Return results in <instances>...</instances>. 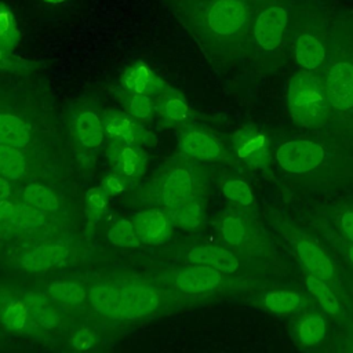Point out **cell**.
<instances>
[{"mask_svg": "<svg viewBox=\"0 0 353 353\" xmlns=\"http://www.w3.org/2000/svg\"><path fill=\"white\" fill-rule=\"evenodd\" d=\"M88 298L98 313L114 320H137L160 303L156 288L138 280L98 283L91 287Z\"/></svg>", "mask_w": 353, "mask_h": 353, "instance_id": "obj_1", "label": "cell"}, {"mask_svg": "<svg viewBox=\"0 0 353 353\" xmlns=\"http://www.w3.org/2000/svg\"><path fill=\"white\" fill-rule=\"evenodd\" d=\"M287 102L291 116L306 127H319L330 117L331 105L324 85L305 72L290 79Z\"/></svg>", "mask_w": 353, "mask_h": 353, "instance_id": "obj_2", "label": "cell"}, {"mask_svg": "<svg viewBox=\"0 0 353 353\" xmlns=\"http://www.w3.org/2000/svg\"><path fill=\"white\" fill-rule=\"evenodd\" d=\"M248 21V8L241 0H215L204 14L210 32L221 37H230L243 30Z\"/></svg>", "mask_w": 353, "mask_h": 353, "instance_id": "obj_3", "label": "cell"}, {"mask_svg": "<svg viewBox=\"0 0 353 353\" xmlns=\"http://www.w3.org/2000/svg\"><path fill=\"white\" fill-rule=\"evenodd\" d=\"M324 156L323 146L307 139L284 142L276 150L279 165L292 174H303L317 168L323 163Z\"/></svg>", "mask_w": 353, "mask_h": 353, "instance_id": "obj_4", "label": "cell"}, {"mask_svg": "<svg viewBox=\"0 0 353 353\" xmlns=\"http://www.w3.org/2000/svg\"><path fill=\"white\" fill-rule=\"evenodd\" d=\"M324 90L330 105L338 110L353 108V65L349 62H334L328 66Z\"/></svg>", "mask_w": 353, "mask_h": 353, "instance_id": "obj_5", "label": "cell"}, {"mask_svg": "<svg viewBox=\"0 0 353 353\" xmlns=\"http://www.w3.org/2000/svg\"><path fill=\"white\" fill-rule=\"evenodd\" d=\"M233 145L237 156L248 167L255 170H266L270 163L268 141L265 135L252 127L239 130L233 135Z\"/></svg>", "mask_w": 353, "mask_h": 353, "instance_id": "obj_6", "label": "cell"}, {"mask_svg": "<svg viewBox=\"0 0 353 353\" xmlns=\"http://www.w3.org/2000/svg\"><path fill=\"white\" fill-rule=\"evenodd\" d=\"M288 22L287 11L280 6H273L263 10L254 25V39L256 44L266 50H276L283 40V32Z\"/></svg>", "mask_w": 353, "mask_h": 353, "instance_id": "obj_7", "label": "cell"}, {"mask_svg": "<svg viewBox=\"0 0 353 353\" xmlns=\"http://www.w3.org/2000/svg\"><path fill=\"white\" fill-rule=\"evenodd\" d=\"M222 281V272L207 265H192L175 274V287L185 294L214 291Z\"/></svg>", "mask_w": 353, "mask_h": 353, "instance_id": "obj_8", "label": "cell"}, {"mask_svg": "<svg viewBox=\"0 0 353 353\" xmlns=\"http://www.w3.org/2000/svg\"><path fill=\"white\" fill-rule=\"evenodd\" d=\"M121 87L143 95H160L165 88L161 77L143 61L132 63L121 76Z\"/></svg>", "mask_w": 353, "mask_h": 353, "instance_id": "obj_9", "label": "cell"}, {"mask_svg": "<svg viewBox=\"0 0 353 353\" xmlns=\"http://www.w3.org/2000/svg\"><path fill=\"white\" fill-rule=\"evenodd\" d=\"M138 239L146 244H161L171 234L172 221L168 212L160 210H149L134 218Z\"/></svg>", "mask_w": 353, "mask_h": 353, "instance_id": "obj_10", "label": "cell"}, {"mask_svg": "<svg viewBox=\"0 0 353 353\" xmlns=\"http://www.w3.org/2000/svg\"><path fill=\"white\" fill-rule=\"evenodd\" d=\"M296 254L305 269L314 277L328 281L334 276V265L324 248L313 239L305 237L295 244Z\"/></svg>", "mask_w": 353, "mask_h": 353, "instance_id": "obj_11", "label": "cell"}, {"mask_svg": "<svg viewBox=\"0 0 353 353\" xmlns=\"http://www.w3.org/2000/svg\"><path fill=\"white\" fill-rule=\"evenodd\" d=\"M188 261L194 265L211 266L222 273H233L239 268V261L232 251L214 244L192 248L188 252Z\"/></svg>", "mask_w": 353, "mask_h": 353, "instance_id": "obj_12", "label": "cell"}, {"mask_svg": "<svg viewBox=\"0 0 353 353\" xmlns=\"http://www.w3.org/2000/svg\"><path fill=\"white\" fill-rule=\"evenodd\" d=\"M179 146L186 154L200 160H218L222 156L221 142L214 135L200 130L183 132L179 138Z\"/></svg>", "mask_w": 353, "mask_h": 353, "instance_id": "obj_13", "label": "cell"}, {"mask_svg": "<svg viewBox=\"0 0 353 353\" xmlns=\"http://www.w3.org/2000/svg\"><path fill=\"white\" fill-rule=\"evenodd\" d=\"M105 132L117 143L135 145L139 138V125L130 114L113 112L105 117Z\"/></svg>", "mask_w": 353, "mask_h": 353, "instance_id": "obj_14", "label": "cell"}, {"mask_svg": "<svg viewBox=\"0 0 353 353\" xmlns=\"http://www.w3.org/2000/svg\"><path fill=\"white\" fill-rule=\"evenodd\" d=\"M103 131L102 121L95 112L84 110L76 117V135L84 148H99L103 142Z\"/></svg>", "mask_w": 353, "mask_h": 353, "instance_id": "obj_15", "label": "cell"}, {"mask_svg": "<svg viewBox=\"0 0 353 353\" xmlns=\"http://www.w3.org/2000/svg\"><path fill=\"white\" fill-rule=\"evenodd\" d=\"M29 127L21 117L10 113H0V145L21 149L29 143Z\"/></svg>", "mask_w": 353, "mask_h": 353, "instance_id": "obj_16", "label": "cell"}, {"mask_svg": "<svg viewBox=\"0 0 353 353\" xmlns=\"http://www.w3.org/2000/svg\"><path fill=\"white\" fill-rule=\"evenodd\" d=\"M325 58V50L319 39L312 34H301L295 43V59L306 70L317 69Z\"/></svg>", "mask_w": 353, "mask_h": 353, "instance_id": "obj_17", "label": "cell"}, {"mask_svg": "<svg viewBox=\"0 0 353 353\" xmlns=\"http://www.w3.org/2000/svg\"><path fill=\"white\" fill-rule=\"evenodd\" d=\"M193 188V178L190 175V172H188L183 168H175L172 170L164 185H163V201L165 203V205H172L176 201L190 196Z\"/></svg>", "mask_w": 353, "mask_h": 353, "instance_id": "obj_18", "label": "cell"}, {"mask_svg": "<svg viewBox=\"0 0 353 353\" xmlns=\"http://www.w3.org/2000/svg\"><path fill=\"white\" fill-rule=\"evenodd\" d=\"M167 212L172 223L182 228H196L201 221V207L190 196L168 205Z\"/></svg>", "mask_w": 353, "mask_h": 353, "instance_id": "obj_19", "label": "cell"}, {"mask_svg": "<svg viewBox=\"0 0 353 353\" xmlns=\"http://www.w3.org/2000/svg\"><path fill=\"white\" fill-rule=\"evenodd\" d=\"M265 307L279 316L294 313L301 306V295L291 290H272L268 291L263 298Z\"/></svg>", "mask_w": 353, "mask_h": 353, "instance_id": "obj_20", "label": "cell"}, {"mask_svg": "<svg viewBox=\"0 0 353 353\" xmlns=\"http://www.w3.org/2000/svg\"><path fill=\"white\" fill-rule=\"evenodd\" d=\"M161 112L164 120L170 125L183 123L189 116V106L186 99L175 90L165 88L161 92Z\"/></svg>", "mask_w": 353, "mask_h": 353, "instance_id": "obj_21", "label": "cell"}, {"mask_svg": "<svg viewBox=\"0 0 353 353\" xmlns=\"http://www.w3.org/2000/svg\"><path fill=\"white\" fill-rule=\"evenodd\" d=\"M121 145L123 146L120 148L116 157V163L121 174L128 178L138 176L139 174H142L146 165L145 154L139 149L134 148V145H125V143H121Z\"/></svg>", "mask_w": 353, "mask_h": 353, "instance_id": "obj_22", "label": "cell"}, {"mask_svg": "<svg viewBox=\"0 0 353 353\" xmlns=\"http://www.w3.org/2000/svg\"><path fill=\"white\" fill-rule=\"evenodd\" d=\"M325 334V320L321 316L310 314L301 320L296 335H298V343L305 347L316 346L321 342Z\"/></svg>", "mask_w": 353, "mask_h": 353, "instance_id": "obj_23", "label": "cell"}, {"mask_svg": "<svg viewBox=\"0 0 353 353\" xmlns=\"http://www.w3.org/2000/svg\"><path fill=\"white\" fill-rule=\"evenodd\" d=\"M21 40L19 28L11 8L0 1V47L12 51L18 47Z\"/></svg>", "mask_w": 353, "mask_h": 353, "instance_id": "obj_24", "label": "cell"}, {"mask_svg": "<svg viewBox=\"0 0 353 353\" xmlns=\"http://www.w3.org/2000/svg\"><path fill=\"white\" fill-rule=\"evenodd\" d=\"M25 203L36 211H57L58 199L57 196L46 186L41 185H29L23 190Z\"/></svg>", "mask_w": 353, "mask_h": 353, "instance_id": "obj_25", "label": "cell"}, {"mask_svg": "<svg viewBox=\"0 0 353 353\" xmlns=\"http://www.w3.org/2000/svg\"><path fill=\"white\" fill-rule=\"evenodd\" d=\"M26 170L25 157L17 148L0 145V174L11 179H19Z\"/></svg>", "mask_w": 353, "mask_h": 353, "instance_id": "obj_26", "label": "cell"}, {"mask_svg": "<svg viewBox=\"0 0 353 353\" xmlns=\"http://www.w3.org/2000/svg\"><path fill=\"white\" fill-rule=\"evenodd\" d=\"M306 287L316 298L319 305L323 307L324 312L330 314H336L339 312V302L332 290L327 285V283L319 277L309 276L306 279Z\"/></svg>", "mask_w": 353, "mask_h": 353, "instance_id": "obj_27", "label": "cell"}, {"mask_svg": "<svg viewBox=\"0 0 353 353\" xmlns=\"http://www.w3.org/2000/svg\"><path fill=\"white\" fill-rule=\"evenodd\" d=\"M48 294L55 301H59L68 305H77L85 299L84 288L80 284L70 283V281L54 283L48 285Z\"/></svg>", "mask_w": 353, "mask_h": 353, "instance_id": "obj_28", "label": "cell"}, {"mask_svg": "<svg viewBox=\"0 0 353 353\" xmlns=\"http://www.w3.org/2000/svg\"><path fill=\"white\" fill-rule=\"evenodd\" d=\"M108 240L113 245L119 247H135L141 241L135 232L134 222L127 219H121L110 228L108 232Z\"/></svg>", "mask_w": 353, "mask_h": 353, "instance_id": "obj_29", "label": "cell"}, {"mask_svg": "<svg viewBox=\"0 0 353 353\" xmlns=\"http://www.w3.org/2000/svg\"><path fill=\"white\" fill-rule=\"evenodd\" d=\"M28 316H29L28 306L22 301L14 299L8 302L3 309L1 320L8 328L23 330L28 323Z\"/></svg>", "mask_w": 353, "mask_h": 353, "instance_id": "obj_30", "label": "cell"}, {"mask_svg": "<svg viewBox=\"0 0 353 353\" xmlns=\"http://www.w3.org/2000/svg\"><path fill=\"white\" fill-rule=\"evenodd\" d=\"M121 98H123V102L125 103V108L128 109L131 116L141 119V120L150 117V114L153 112V102L149 95L137 94V92H131V91L125 90V94L121 95Z\"/></svg>", "mask_w": 353, "mask_h": 353, "instance_id": "obj_31", "label": "cell"}, {"mask_svg": "<svg viewBox=\"0 0 353 353\" xmlns=\"http://www.w3.org/2000/svg\"><path fill=\"white\" fill-rule=\"evenodd\" d=\"M61 255H62L61 248H57V247L39 248L26 255V261H23V265L32 270L46 269L57 263Z\"/></svg>", "mask_w": 353, "mask_h": 353, "instance_id": "obj_32", "label": "cell"}, {"mask_svg": "<svg viewBox=\"0 0 353 353\" xmlns=\"http://www.w3.org/2000/svg\"><path fill=\"white\" fill-rule=\"evenodd\" d=\"M222 192L226 199L236 201L239 204H243V205H248L254 200L250 186L244 181H240V179L226 181L222 186Z\"/></svg>", "mask_w": 353, "mask_h": 353, "instance_id": "obj_33", "label": "cell"}, {"mask_svg": "<svg viewBox=\"0 0 353 353\" xmlns=\"http://www.w3.org/2000/svg\"><path fill=\"white\" fill-rule=\"evenodd\" d=\"M221 232L223 240L230 245L240 244L245 236V229L241 219L233 215H229L222 221Z\"/></svg>", "mask_w": 353, "mask_h": 353, "instance_id": "obj_34", "label": "cell"}, {"mask_svg": "<svg viewBox=\"0 0 353 353\" xmlns=\"http://www.w3.org/2000/svg\"><path fill=\"white\" fill-rule=\"evenodd\" d=\"M87 203L91 211L102 212L106 208V192L103 188H92L87 192Z\"/></svg>", "mask_w": 353, "mask_h": 353, "instance_id": "obj_35", "label": "cell"}, {"mask_svg": "<svg viewBox=\"0 0 353 353\" xmlns=\"http://www.w3.org/2000/svg\"><path fill=\"white\" fill-rule=\"evenodd\" d=\"M70 343L77 350H88L92 346L94 339H92V335L88 330L80 328L73 334Z\"/></svg>", "mask_w": 353, "mask_h": 353, "instance_id": "obj_36", "label": "cell"}, {"mask_svg": "<svg viewBox=\"0 0 353 353\" xmlns=\"http://www.w3.org/2000/svg\"><path fill=\"white\" fill-rule=\"evenodd\" d=\"M10 52L11 51H7L3 47H0V70H15L22 68L23 62L11 57Z\"/></svg>", "mask_w": 353, "mask_h": 353, "instance_id": "obj_37", "label": "cell"}, {"mask_svg": "<svg viewBox=\"0 0 353 353\" xmlns=\"http://www.w3.org/2000/svg\"><path fill=\"white\" fill-rule=\"evenodd\" d=\"M103 189L108 194H119L120 192L124 190L123 181L117 175H110L105 179L103 182Z\"/></svg>", "mask_w": 353, "mask_h": 353, "instance_id": "obj_38", "label": "cell"}, {"mask_svg": "<svg viewBox=\"0 0 353 353\" xmlns=\"http://www.w3.org/2000/svg\"><path fill=\"white\" fill-rule=\"evenodd\" d=\"M341 228L345 236L353 243V211H346L341 216Z\"/></svg>", "mask_w": 353, "mask_h": 353, "instance_id": "obj_39", "label": "cell"}, {"mask_svg": "<svg viewBox=\"0 0 353 353\" xmlns=\"http://www.w3.org/2000/svg\"><path fill=\"white\" fill-rule=\"evenodd\" d=\"M37 309H39V310L36 312V319H37V321H39L40 324L46 325V327H52V325L55 324V321H57L55 314H54L51 310H48V309H43V307H37Z\"/></svg>", "mask_w": 353, "mask_h": 353, "instance_id": "obj_40", "label": "cell"}, {"mask_svg": "<svg viewBox=\"0 0 353 353\" xmlns=\"http://www.w3.org/2000/svg\"><path fill=\"white\" fill-rule=\"evenodd\" d=\"M15 210L17 208L11 201H8V200L0 201V223L10 221L12 218V215L17 212Z\"/></svg>", "mask_w": 353, "mask_h": 353, "instance_id": "obj_41", "label": "cell"}, {"mask_svg": "<svg viewBox=\"0 0 353 353\" xmlns=\"http://www.w3.org/2000/svg\"><path fill=\"white\" fill-rule=\"evenodd\" d=\"M11 194V189H10V183L7 182L6 178L0 176V201L7 200Z\"/></svg>", "mask_w": 353, "mask_h": 353, "instance_id": "obj_42", "label": "cell"}, {"mask_svg": "<svg viewBox=\"0 0 353 353\" xmlns=\"http://www.w3.org/2000/svg\"><path fill=\"white\" fill-rule=\"evenodd\" d=\"M39 1L43 4H47V6H57V4H62L68 0H39Z\"/></svg>", "mask_w": 353, "mask_h": 353, "instance_id": "obj_43", "label": "cell"}, {"mask_svg": "<svg viewBox=\"0 0 353 353\" xmlns=\"http://www.w3.org/2000/svg\"><path fill=\"white\" fill-rule=\"evenodd\" d=\"M349 258H350V261H352V263H353V244H352L350 248H349Z\"/></svg>", "mask_w": 353, "mask_h": 353, "instance_id": "obj_44", "label": "cell"}]
</instances>
